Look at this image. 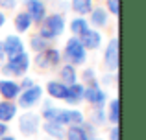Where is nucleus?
<instances>
[{
    "instance_id": "nucleus-1",
    "label": "nucleus",
    "mask_w": 146,
    "mask_h": 140,
    "mask_svg": "<svg viewBox=\"0 0 146 140\" xmlns=\"http://www.w3.org/2000/svg\"><path fill=\"white\" fill-rule=\"evenodd\" d=\"M63 32H65L63 15L52 13V15H46L44 20L39 24V33H37V35L43 37L44 41H52V39H56V37H59Z\"/></svg>"
},
{
    "instance_id": "nucleus-2",
    "label": "nucleus",
    "mask_w": 146,
    "mask_h": 140,
    "mask_svg": "<svg viewBox=\"0 0 146 140\" xmlns=\"http://www.w3.org/2000/svg\"><path fill=\"white\" fill-rule=\"evenodd\" d=\"M85 57H87V50L82 46L78 37H70L65 44V59L68 61V65L76 66V65H82L85 63Z\"/></svg>"
},
{
    "instance_id": "nucleus-3",
    "label": "nucleus",
    "mask_w": 146,
    "mask_h": 140,
    "mask_svg": "<svg viewBox=\"0 0 146 140\" xmlns=\"http://www.w3.org/2000/svg\"><path fill=\"white\" fill-rule=\"evenodd\" d=\"M30 63H32L30 55L26 54V52H22L21 55H17V57L7 59V63L4 65L2 72L4 74H13V76H24L26 72H28V68H30Z\"/></svg>"
},
{
    "instance_id": "nucleus-4",
    "label": "nucleus",
    "mask_w": 146,
    "mask_h": 140,
    "mask_svg": "<svg viewBox=\"0 0 146 140\" xmlns=\"http://www.w3.org/2000/svg\"><path fill=\"white\" fill-rule=\"evenodd\" d=\"M43 98V87L39 85H33L32 89H26V90H21L17 98V107H22V109H32L37 101H41Z\"/></svg>"
},
{
    "instance_id": "nucleus-5",
    "label": "nucleus",
    "mask_w": 146,
    "mask_h": 140,
    "mask_svg": "<svg viewBox=\"0 0 146 140\" xmlns=\"http://www.w3.org/2000/svg\"><path fill=\"white\" fill-rule=\"evenodd\" d=\"M39 126H41V116L37 112H32V111H26L24 114L19 118V129H21L22 135L26 137H32L39 131Z\"/></svg>"
},
{
    "instance_id": "nucleus-6",
    "label": "nucleus",
    "mask_w": 146,
    "mask_h": 140,
    "mask_svg": "<svg viewBox=\"0 0 146 140\" xmlns=\"http://www.w3.org/2000/svg\"><path fill=\"white\" fill-rule=\"evenodd\" d=\"M83 100L91 105H96V107H102L107 100V94L102 90V87L98 85V81H91L89 85L85 87V92H83Z\"/></svg>"
},
{
    "instance_id": "nucleus-7",
    "label": "nucleus",
    "mask_w": 146,
    "mask_h": 140,
    "mask_svg": "<svg viewBox=\"0 0 146 140\" xmlns=\"http://www.w3.org/2000/svg\"><path fill=\"white\" fill-rule=\"evenodd\" d=\"M61 61V54L57 48H46L44 52H39L35 55V65L39 68H50V66H57Z\"/></svg>"
},
{
    "instance_id": "nucleus-8",
    "label": "nucleus",
    "mask_w": 146,
    "mask_h": 140,
    "mask_svg": "<svg viewBox=\"0 0 146 140\" xmlns=\"http://www.w3.org/2000/svg\"><path fill=\"white\" fill-rule=\"evenodd\" d=\"M104 63H106L107 70L109 72H117L118 70V37L109 39L106 48V54H104Z\"/></svg>"
},
{
    "instance_id": "nucleus-9",
    "label": "nucleus",
    "mask_w": 146,
    "mask_h": 140,
    "mask_svg": "<svg viewBox=\"0 0 146 140\" xmlns=\"http://www.w3.org/2000/svg\"><path fill=\"white\" fill-rule=\"evenodd\" d=\"M4 44V54H6V59H13L17 57V55H21L22 52H24V43H22V39L19 35H7L6 39L2 41Z\"/></svg>"
},
{
    "instance_id": "nucleus-10",
    "label": "nucleus",
    "mask_w": 146,
    "mask_h": 140,
    "mask_svg": "<svg viewBox=\"0 0 146 140\" xmlns=\"http://www.w3.org/2000/svg\"><path fill=\"white\" fill-rule=\"evenodd\" d=\"M21 94V87L17 81H13L11 78H2L0 79V96L7 101H15Z\"/></svg>"
},
{
    "instance_id": "nucleus-11",
    "label": "nucleus",
    "mask_w": 146,
    "mask_h": 140,
    "mask_svg": "<svg viewBox=\"0 0 146 140\" xmlns=\"http://www.w3.org/2000/svg\"><path fill=\"white\" fill-rule=\"evenodd\" d=\"M26 13L30 15L32 22L41 24L46 17V7H44L43 0H26Z\"/></svg>"
},
{
    "instance_id": "nucleus-12",
    "label": "nucleus",
    "mask_w": 146,
    "mask_h": 140,
    "mask_svg": "<svg viewBox=\"0 0 146 140\" xmlns=\"http://www.w3.org/2000/svg\"><path fill=\"white\" fill-rule=\"evenodd\" d=\"M78 39L85 50H96V48H100V44H102V33L98 30H87Z\"/></svg>"
},
{
    "instance_id": "nucleus-13",
    "label": "nucleus",
    "mask_w": 146,
    "mask_h": 140,
    "mask_svg": "<svg viewBox=\"0 0 146 140\" xmlns=\"http://www.w3.org/2000/svg\"><path fill=\"white\" fill-rule=\"evenodd\" d=\"M109 22V13L106 11V7H93L91 9V17H89V26L94 28H106Z\"/></svg>"
},
{
    "instance_id": "nucleus-14",
    "label": "nucleus",
    "mask_w": 146,
    "mask_h": 140,
    "mask_svg": "<svg viewBox=\"0 0 146 140\" xmlns=\"http://www.w3.org/2000/svg\"><path fill=\"white\" fill-rule=\"evenodd\" d=\"M46 92L52 100H65L68 94V87L65 83L57 81V79H52V81L46 83Z\"/></svg>"
},
{
    "instance_id": "nucleus-15",
    "label": "nucleus",
    "mask_w": 146,
    "mask_h": 140,
    "mask_svg": "<svg viewBox=\"0 0 146 140\" xmlns=\"http://www.w3.org/2000/svg\"><path fill=\"white\" fill-rule=\"evenodd\" d=\"M17 103L15 101H7V100H2L0 101V122L2 124H7L9 120H13L17 116Z\"/></svg>"
},
{
    "instance_id": "nucleus-16",
    "label": "nucleus",
    "mask_w": 146,
    "mask_h": 140,
    "mask_svg": "<svg viewBox=\"0 0 146 140\" xmlns=\"http://www.w3.org/2000/svg\"><path fill=\"white\" fill-rule=\"evenodd\" d=\"M83 92H85V87L82 83H74V85L68 87V94L65 98L68 105H78L80 101H83Z\"/></svg>"
},
{
    "instance_id": "nucleus-17",
    "label": "nucleus",
    "mask_w": 146,
    "mask_h": 140,
    "mask_svg": "<svg viewBox=\"0 0 146 140\" xmlns=\"http://www.w3.org/2000/svg\"><path fill=\"white\" fill-rule=\"evenodd\" d=\"M59 78H61V83H65L67 87L74 85V83H78V72L72 65H63L61 66V72H59Z\"/></svg>"
},
{
    "instance_id": "nucleus-18",
    "label": "nucleus",
    "mask_w": 146,
    "mask_h": 140,
    "mask_svg": "<svg viewBox=\"0 0 146 140\" xmlns=\"http://www.w3.org/2000/svg\"><path fill=\"white\" fill-rule=\"evenodd\" d=\"M15 30H17L19 33H24V32H28L30 28H32V18H30V15L26 13V11H21V13H17L15 15Z\"/></svg>"
},
{
    "instance_id": "nucleus-19",
    "label": "nucleus",
    "mask_w": 146,
    "mask_h": 140,
    "mask_svg": "<svg viewBox=\"0 0 146 140\" xmlns=\"http://www.w3.org/2000/svg\"><path fill=\"white\" fill-rule=\"evenodd\" d=\"M87 30H91V26H89V22H87V18L76 17V18H72V20H70V32H72V35L82 37L83 33L87 32Z\"/></svg>"
},
{
    "instance_id": "nucleus-20",
    "label": "nucleus",
    "mask_w": 146,
    "mask_h": 140,
    "mask_svg": "<svg viewBox=\"0 0 146 140\" xmlns=\"http://www.w3.org/2000/svg\"><path fill=\"white\" fill-rule=\"evenodd\" d=\"M43 129H44V133H46V135H50V137L56 138V140H63L65 138V127L59 126V124L44 122L43 124Z\"/></svg>"
},
{
    "instance_id": "nucleus-21",
    "label": "nucleus",
    "mask_w": 146,
    "mask_h": 140,
    "mask_svg": "<svg viewBox=\"0 0 146 140\" xmlns=\"http://www.w3.org/2000/svg\"><path fill=\"white\" fill-rule=\"evenodd\" d=\"M65 137L68 140H91L87 131L83 129L82 126H70L67 131H65Z\"/></svg>"
},
{
    "instance_id": "nucleus-22",
    "label": "nucleus",
    "mask_w": 146,
    "mask_h": 140,
    "mask_svg": "<svg viewBox=\"0 0 146 140\" xmlns=\"http://www.w3.org/2000/svg\"><path fill=\"white\" fill-rule=\"evenodd\" d=\"M70 6H72V9L82 17V15L91 13V9H93V0H72Z\"/></svg>"
},
{
    "instance_id": "nucleus-23",
    "label": "nucleus",
    "mask_w": 146,
    "mask_h": 140,
    "mask_svg": "<svg viewBox=\"0 0 146 140\" xmlns=\"http://www.w3.org/2000/svg\"><path fill=\"white\" fill-rule=\"evenodd\" d=\"M118 116H120V101H118V98H113L109 101V116L107 118L113 126H118Z\"/></svg>"
},
{
    "instance_id": "nucleus-24",
    "label": "nucleus",
    "mask_w": 146,
    "mask_h": 140,
    "mask_svg": "<svg viewBox=\"0 0 146 140\" xmlns=\"http://www.w3.org/2000/svg\"><path fill=\"white\" fill-rule=\"evenodd\" d=\"M30 46H32V50L33 52H44L48 48V41H44L43 37H39V35H33L32 39H30Z\"/></svg>"
},
{
    "instance_id": "nucleus-25",
    "label": "nucleus",
    "mask_w": 146,
    "mask_h": 140,
    "mask_svg": "<svg viewBox=\"0 0 146 140\" xmlns=\"http://www.w3.org/2000/svg\"><path fill=\"white\" fill-rule=\"evenodd\" d=\"M83 122H85V116H83L82 111H78V109H68V124L70 126H83Z\"/></svg>"
},
{
    "instance_id": "nucleus-26",
    "label": "nucleus",
    "mask_w": 146,
    "mask_h": 140,
    "mask_svg": "<svg viewBox=\"0 0 146 140\" xmlns=\"http://www.w3.org/2000/svg\"><path fill=\"white\" fill-rule=\"evenodd\" d=\"M91 118H93V124H94V126H102V124L106 122V114H104V111H102L100 107H96V109L93 111Z\"/></svg>"
},
{
    "instance_id": "nucleus-27",
    "label": "nucleus",
    "mask_w": 146,
    "mask_h": 140,
    "mask_svg": "<svg viewBox=\"0 0 146 140\" xmlns=\"http://www.w3.org/2000/svg\"><path fill=\"white\" fill-rule=\"evenodd\" d=\"M107 7V13H113V15H118V11H120V0H107L106 4Z\"/></svg>"
},
{
    "instance_id": "nucleus-28",
    "label": "nucleus",
    "mask_w": 146,
    "mask_h": 140,
    "mask_svg": "<svg viewBox=\"0 0 146 140\" xmlns=\"http://www.w3.org/2000/svg\"><path fill=\"white\" fill-rule=\"evenodd\" d=\"M33 85H35V83H33V79H32V78H24V79H22V83H19V87H21V90L32 89Z\"/></svg>"
},
{
    "instance_id": "nucleus-29",
    "label": "nucleus",
    "mask_w": 146,
    "mask_h": 140,
    "mask_svg": "<svg viewBox=\"0 0 146 140\" xmlns=\"http://www.w3.org/2000/svg\"><path fill=\"white\" fill-rule=\"evenodd\" d=\"M83 79H85V81H94V79H96V78H94V70L93 68H85V70H83Z\"/></svg>"
},
{
    "instance_id": "nucleus-30",
    "label": "nucleus",
    "mask_w": 146,
    "mask_h": 140,
    "mask_svg": "<svg viewBox=\"0 0 146 140\" xmlns=\"http://www.w3.org/2000/svg\"><path fill=\"white\" fill-rule=\"evenodd\" d=\"M0 7L13 9V7H17V0H0Z\"/></svg>"
},
{
    "instance_id": "nucleus-31",
    "label": "nucleus",
    "mask_w": 146,
    "mask_h": 140,
    "mask_svg": "<svg viewBox=\"0 0 146 140\" xmlns=\"http://www.w3.org/2000/svg\"><path fill=\"white\" fill-rule=\"evenodd\" d=\"M120 138V131H118V126H113L109 131V140H118Z\"/></svg>"
},
{
    "instance_id": "nucleus-32",
    "label": "nucleus",
    "mask_w": 146,
    "mask_h": 140,
    "mask_svg": "<svg viewBox=\"0 0 146 140\" xmlns=\"http://www.w3.org/2000/svg\"><path fill=\"white\" fill-rule=\"evenodd\" d=\"M2 137H7V124L0 122V138H2Z\"/></svg>"
},
{
    "instance_id": "nucleus-33",
    "label": "nucleus",
    "mask_w": 146,
    "mask_h": 140,
    "mask_svg": "<svg viewBox=\"0 0 146 140\" xmlns=\"http://www.w3.org/2000/svg\"><path fill=\"white\" fill-rule=\"evenodd\" d=\"M6 59V54H4V44H2V41H0V63Z\"/></svg>"
},
{
    "instance_id": "nucleus-34",
    "label": "nucleus",
    "mask_w": 146,
    "mask_h": 140,
    "mask_svg": "<svg viewBox=\"0 0 146 140\" xmlns=\"http://www.w3.org/2000/svg\"><path fill=\"white\" fill-rule=\"evenodd\" d=\"M6 24V15H4V11H0V28Z\"/></svg>"
},
{
    "instance_id": "nucleus-35",
    "label": "nucleus",
    "mask_w": 146,
    "mask_h": 140,
    "mask_svg": "<svg viewBox=\"0 0 146 140\" xmlns=\"http://www.w3.org/2000/svg\"><path fill=\"white\" fill-rule=\"evenodd\" d=\"M0 140H17V138H15V137H2Z\"/></svg>"
},
{
    "instance_id": "nucleus-36",
    "label": "nucleus",
    "mask_w": 146,
    "mask_h": 140,
    "mask_svg": "<svg viewBox=\"0 0 146 140\" xmlns=\"http://www.w3.org/2000/svg\"><path fill=\"white\" fill-rule=\"evenodd\" d=\"M93 140H100V138H93Z\"/></svg>"
}]
</instances>
